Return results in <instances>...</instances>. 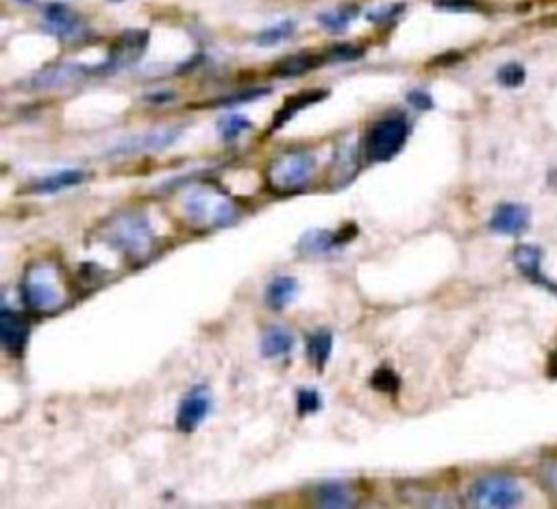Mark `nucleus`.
I'll return each instance as SVG.
<instances>
[{"label": "nucleus", "instance_id": "f257e3e1", "mask_svg": "<svg viewBox=\"0 0 557 509\" xmlns=\"http://www.w3.org/2000/svg\"><path fill=\"white\" fill-rule=\"evenodd\" d=\"M24 305L39 315L57 313L70 302L65 272L54 259H39L28 263L20 281Z\"/></svg>", "mask_w": 557, "mask_h": 509}, {"label": "nucleus", "instance_id": "f03ea898", "mask_svg": "<svg viewBox=\"0 0 557 509\" xmlns=\"http://www.w3.org/2000/svg\"><path fill=\"white\" fill-rule=\"evenodd\" d=\"M183 209L187 220L202 228H224L239 218L237 202L213 185H189L183 196Z\"/></svg>", "mask_w": 557, "mask_h": 509}, {"label": "nucleus", "instance_id": "7ed1b4c3", "mask_svg": "<svg viewBox=\"0 0 557 509\" xmlns=\"http://www.w3.org/2000/svg\"><path fill=\"white\" fill-rule=\"evenodd\" d=\"M102 239L128 259H141L152 252L154 233L141 211H122L102 226Z\"/></svg>", "mask_w": 557, "mask_h": 509}, {"label": "nucleus", "instance_id": "20e7f679", "mask_svg": "<svg viewBox=\"0 0 557 509\" xmlns=\"http://www.w3.org/2000/svg\"><path fill=\"white\" fill-rule=\"evenodd\" d=\"M315 172V157L307 150H289L270 161L265 167V183L272 191H300Z\"/></svg>", "mask_w": 557, "mask_h": 509}, {"label": "nucleus", "instance_id": "39448f33", "mask_svg": "<svg viewBox=\"0 0 557 509\" xmlns=\"http://www.w3.org/2000/svg\"><path fill=\"white\" fill-rule=\"evenodd\" d=\"M407 135H409V124L405 115L381 117L366 131L361 154L372 163L389 161L403 150Z\"/></svg>", "mask_w": 557, "mask_h": 509}, {"label": "nucleus", "instance_id": "423d86ee", "mask_svg": "<svg viewBox=\"0 0 557 509\" xmlns=\"http://www.w3.org/2000/svg\"><path fill=\"white\" fill-rule=\"evenodd\" d=\"M524 498L520 483L511 476H481L468 487V502L483 509L518 507Z\"/></svg>", "mask_w": 557, "mask_h": 509}, {"label": "nucleus", "instance_id": "0eeeda50", "mask_svg": "<svg viewBox=\"0 0 557 509\" xmlns=\"http://www.w3.org/2000/svg\"><path fill=\"white\" fill-rule=\"evenodd\" d=\"M181 135L178 126H165V128H152L146 133H137V135H128L124 139H120L107 157H137V154H152V152H161L165 148H170Z\"/></svg>", "mask_w": 557, "mask_h": 509}, {"label": "nucleus", "instance_id": "6e6552de", "mask_svg": "<svg viewBox=\"0 0 557 509\" xmlns=\"http://www.w3.org/2000/svg\"><path fill=\"white\" fill-rule=\"evenodd\" d=\"M211 407H213V398L209 387L194 385L176 407V415H174L176 429L181 433H194L211 413Z\"/></svg>", "mask_w": 557, "mask_h": 509}, {"label": "nucleus", "instance_id": "1a4fd4ad", "mask_svg": "<svg viewBox=\"0 0 557 509\" xmlns=\"http://www.w3.org/2000/svg\"><path fill=\"white\" fill-rule=\"evenodd\" d=\"M146 46H148V33L146 30L131 28V30L122 33L115 39V44L111 46V52H109L107 61L100 65V74L133 65L135 61L141 59V54L146 52Z\"/></svg>", "mask_w": 557, "mask_h": 509}, {"label": "nucleus", "instance_id": "9d476101", "mask_svg": "<svg viewBox=\"0 0 557 509\" xmlns=\"http://www.w3.org/2000/svg\"><path fill=\"white\" fill-rule=\"evenodd\" d=\"M357 235V226L352 222L344 224L337 231H329V228H311L307 231L300 241H298V252L300 254H326L331 250H335L342 244H348L352 237Z\"/></svg>", "mask_w": 557, "mask_h": 509}, {"label": "nucleus", "instance_id": "9b49d317", "mask_svg": "<svg viewBox=\"0 0 557 509\" xmlns=\"http://www.w3.org/2000/svg\"><path fill=\"white\" fill-rule=\"evenodd\" d=\"M531 224V211L522 202H500L492 211V218L487 222L490 231L496 235H509L518 237L522 235Z\"/></svg>", "mask_w": 557, "mask_h": 509}, {"label": "nucleus", "instance_id": "f8f14e48", "mask_svg": "<svg viewBox=\"0 0 557 509\" xmlns=\"http://www.w3.org/2000/svg\"><path fill=\"white\" fill-rule=\"evenodd\" d=\"M516 270L533 285H540L557 296V283L550 281L542 270V248L535 244H518L511 252Z\"/></svg>", "mask_w": 557, "mask_h": 509}, {"label": "nucleus", "instance_id": "ddd939ff", "mask_svg": "<svg viewBox=\"0 0 557 509\" xmlns=\"http://www.w3.org/2000/svg\"><path fill=\"white\" fill-rule=\"evenodd\" d=\"M89 74H100V65L98 67H87L83 63H61V65H50L41 72H37L33 76V89H52V87H61L67 83H76Z\"/></svg>", "mask_w": 557, "mask_h": 509}, {"label": "nucleus", "instance_id": "4468645a", "mask_svg": "<svg viewBox=\"0 0 557 509\" xmlns=\"http://www.w3.org/2000/svg\"><path fill=\"white\" fill-rule=\"evenodd\" d=\"M0 342H2V348L15 357L24 352L28 342L26 320L7 305L0 309Z\"/></svg>", "mask_w": 557, "mask_h": 509}, {"label": "nucleus", "instance_id": "2eb2a0df", "mask_svg": "<svg viewBox=\"0 0 557 509\" xmlns=\"http://www.w3.org/2000/svg\"><path fill=\"white\" fill-rule=\"evenodd\" d=\"M87 181V172L81 167H61L52 174H46L37 181H33L26 191L30 194H39V196H50V194H59L72 187H78L81 183Z\"/></svg>", "mask_w": 557, "mask_h": 509}, {"label": "nucleus", "instance_id": "dca6fc26", "mask_svg": "<svg viewBox=\"0 0 557 509\" xmlns=\"http://www.w3.org/2000/svg\"><path fill=\"white\" fill-rule=\"evenodd\" d=\"M311 498H313V505L324 507V509H346V507H355V502H357L352 487L344 481L318 483L311 492Z\"/></svg>", "mask_w": 557, "mask_h": 509}, {"label": "nucleus", "instance_id": "f3484780", "mask_svg": "<svg viewBox=\"0 0 557 509\" xmlns=\"http://www.w3.org/2000/svg\"><path fill=\"white\" fill-rule=\"evenodd\" d=\"M44 15H46V22L52 28V33H57L59 37L74 39V37L83 35V22L72 9H67L63 4H48Z\"/></svg>", "mask_w": 557, "mask_h": 509}, {"label": "nucleus", "instance_id": "a211bd4d", "mask_svg": "<svg viewBox=\"0 0 557 509\" xmlns=\"http://www.w3.org/2000/svg\"><path fill=\"white\" fill-rule=\"evenodd\" d=\"M296 294H298V281L294 276L281 274L268 283L263 300L272 311H283L296 298Z\"/></svg>", "mask_w": 557, "mask_h": 509}, {"label": "nucleus", "instance_id": "6ab92c4d", "mask_svg": "<svg viewBox=\"0 0 557 509\" xmlns=\"http://www.w3.org/2000/svg\"><path fill=\"white\" fill-rule=\"evenodd\" d=\"M294 348V335L285 328V326H268L261 335V357L265 359H281V357H287Z\"/></svg>", "mask_w": 557, "mask_h": 509}, {"label": "nucleus", "instance_id": "aec40b11", "mask_svg": "<svg viewBox=\"0 0 557 509\" xmlns=\"http://www.w3.org/2000/svg\"><path fill=\"white\" fill-rule=\"evenodd\" d=\"M333 172V176H331V181H333V185L335 187H344L346 183H350L352 178H355V174H357V170H359V152L352 148V146H348V144H344L342 148H337L335 150V157H333V167H331Z\"/></svg>", "mask_w": 557, "mask_h": 509}, {"label": "nucleus", "instance_id": "412c9836", "mask_svg": "<svg viewBox=\"0 0 557 509\" xmlns=\"http://www.w3.org/2000/svg\"><path fill=\"white\" fill-rule=\"evenodd\" d=\"M333 352V333L326 328H318L307 335V359L313 368L322 370Z\"/></svg>", "mask_w": 557, "mask_h": 509}, {"label": "nucleus", "instance_id": "4be33fe9", "mask_svg": "<svg viewBox=\"0 0 557 509\" xmlns=\"http://www.w3.org/2000/svg\"><path fill=\"white\" fill-rule=\"evenodd\" d=\"M322 98H326V91L324 89H313V91H302V94H298V96H292V98H287V102H285V107L281 109V111H276V115H274V122H272V128H278V126H283L289 117H294L300 109H305V107H309V104H313V102H318V100H322Z\"/></svg>", "mask_w": 557, "mask_h": 509}, {"label": "nucleus", "instance_id": "5701e85b", "mask_svg": "<svg viewBox=\"0 0 557 509\" xmlns=\"http://www.w3.org/2000/svg\"><path fill=\"white\" fill-rule=\"evenodd\" d=\"M320 61H322V57H315V54H309V52H300V54H294V57L283 59V61L278 63V67L274 70V74L285 76V78L302 76V74H307L309 70L318 67Z\"/></svg>", "mask_w": 557, "mask_h": 509}, {"label": "nucleus", "instance_id": "b1692460", "mask_svg": "<svg viewBox=\"0 0 557 509\" xmlns=\"http://www.w3.org/2000/svg\"><path fill=\"white\" fill-rule=\"evenodd\" d=\"M252 128V122L246 115L233 113V115H224L218 122V133L224 141H235L237 137H242L244 133H248Z\"/></svg>", "mask_w": 557, "mask_h": 509}, {"label": "nucleus", "instance_id": "393cba45", "mask_svg": "<svg viewBox=\"0 0 557 509\" xmlns=\"http://www.w3.org/2000/svg\"><path fill=\"white\" fill-rule=\"evenodd\" d=\"M294 30H296V24H294L292 20H283V22H278V24H272V26L259 30L257 37H255V41H257L259 46H276V44L289 39V37L294 35Z\"/></svg>", "mask_w": 557, "mask_h": 509}, {"label": "nucleus", "instance_id": "a878e982", "mask_svg": "<svg viewBox=\"0 0 557 509\" xmlns=\"http://www.w3.org/2000/svg\"><path fill=\"white\" fill-rule=\"evenodd\" d=\"M322 407V396L315 387H300L296 389V413L300 418L313 415Z\"/></svg>", "mask_w": 557, "mask_h": 509}, {"label": "nucleus", "instance_id": "bb28decb", "mask_svg": "<svg viewBox=\"0 0 557 509\" xmlns=\"http://www.w3.org/2000/svg\"><path fill=\"white\" fill-rule=\"evenodd\" d=\"M355 9L350 7V9H337V11H326V13H322L320 17H318V22L326 28V30H331V33H342L352 20H355Z\"/></svg>", "mask_w": 557, "mask_h": 509}, {"label": "nucleus", "instance_id": "cd10ccee", "mask_svg": "<svg viewBox=\"0 0 557 509\" xmlns=\"http://www.w3.org/2000/svg\"><path fill=\"white\" fill-rule=\"evenodd\" d=\"M496 80H498V85L509 87V89L511 87H520L527 80V70L522 67V63H516V61L503 63L496 70Z\"/></svg>", "mask_w": 557, "mask_h": 509}, {"label": "nucleus", "instance_id": "c85d7f7f", "mask_svg": "<svg viewBox=\"0 0 557 509\" xmlns=\"http://www.w3.org/2000/svg\"><path fill=\"white\" fill-rule=\"evenodd\" d=\"M370 385L381 394H396L400 387V378L389 368H379L370 376Z\"/></svg>", "mask_w": 557, "mask_h": 509}, {"label": "nucleus", "instance_id": "c756f323", "mask_svg": "<svg viewBox=\"0 0 557 509\" xmlns=\"http://www.w3.org/2000/svg\"><path fill=\"white\" fill-rule=\"evenodd\" d=\"M268 89H248L244 94H235V96H228V98H222L218 102H213V107H220V104H237V102H250L255 98H261L265 96Z\"/></svg>", "mask_w": 557, "mask_h": 509}, {"label": "nucleus", "instance_id": "7c9ffc66", "mask_svg": "<svg viewBox=\"0 0 557 509\" xmlns=\"http://www.w3.org/2000/svg\"><path fill=\"white\" fill-rule=\"evenodd\" d=\"M361 57V50L357 46H333V50L329 52V59L333 61H352V59H359Z\"/></svg>", "mask_w": 557, "mask_h": 509}, {"label": "nucleus", "instance_id": "2f4dec72", "mask_svg": "<svg viewBox=\"0 0 557 509\" xmlns=\"http://www.w3.org/2000/svg\"><path fill=\"white\" fill-rule=\"evenodd\" d=\"M407 100H409V104H413V107H416V109H420V111L433 109V98H431L426 91H422V89H413V91H409Z\"/></svg>", "mask_w": 557, "mask_h": 509}, {"label": "nucleus", "instance_id": "473e14b6", "mask_svg": "<svg viewBox=\"0 0 557 509\" xmlns=\"http://www.w3.org/2000/svg\"><path fill=\"white\" fill-rule=\"evenodd\" d=\"M440 7L453 9V11H466V9H474L476 2L474 0H440Z\"/></svg>", "mask_w": 557, "mask_h": 509}, {"label": "nucleus", "instance_id": "72a5a7b5", "mask_svg": "<svg viewBox=\"0 0 557 509\" xmlns=\"http://www.w3.org/2000/svg\"><path fill=\"white\" fill-rule=\"evenodd\" d=\"M176 98L174 91H154V94H148L146 96V102H152V104H165V102H172Z\"/></svg>", "mask_w": 557, "mask_h": 509}, {"label": "nucleus", "instance_id": "f704fd0d", "mask_svg": "<svg viewBox=\"0 0 557 509\" xmlns=\"http://www.w3.org/2000/svg\"><path fill=\"white\" fill-rule=\"evenodd\" d=\"M544 481L557 492V463H550L544 468Z\"/></svg>", "mask_w": 557, "mask_h": 509}, {"label": "nucleus", "instance_id": "c9c22d12", "mask_svg": "<svg viewBox=\"0 0 557 509\" xmlns=\"http://www.w3.org/2000/svg\"><path fill=\"white\" fill-rule=\"evenodd\" d=\"M546 374H548V378H555V381H557V344H555L553 352L548 355V363H546Z\"/></svg>", "mask_w": 557, "mask_h": 509}]
</instances>
